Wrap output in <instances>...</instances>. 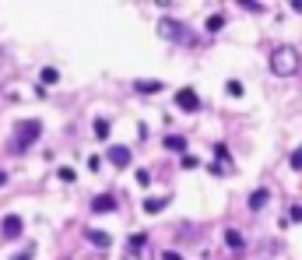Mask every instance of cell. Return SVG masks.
I'll return each mask as SVG.
<instances>
[{
    "mask_svg": "<svg viewBox=\"0 0 302 260\" xmlns=\"http://www.w3.org/2000/svg\"><path fill=\"white\" fill-rule=\"evenodd\" d=\"M56 176H60L63 183H74V179H78V172H74L70 165H60V169H56Z\"/></svg>",
    "mask_w": 302,
    "mask_h": 260,
    "instance_id": "cell-18",
    "label": "cell"
},
{
    "mask_svg": "<svg viewBox=\"0 0 302 260\" xmlns=\"http://www.w3.org/2000/svg\"><path fill=\"white\" fill-rule=\"evenodd\" d=\"M39 134H43V123H39V120H21V123H14L11 152H25V148H32L35 141H39Z\"/></svg>",
    "mask_w": 302,
    "mask_h": 260,
    "instance_id": "cell-2",
    "label": "cell"
},
{
    "mask_svg": "<svg viewBox=\"0 0 302 260\" xmlns=\"http://www.w3.org/2000/svg\"><path fill=\"white\" fill-rule=\"evenodd\" d=\"M4 183H7V172H4V169H0V187H4Z\"/></svg>",
    "mask_w": 302,
    "mask_h": 260,
    "instance_id": "cell-28",
    "label": "cell"
},
{
    "mask_svg": "<svg viewBox=\"0 0 302 260\" xmlns=\"http://www.w3.org/2000/svg\"><path fill=\"white\" fill-rule=\"evenodd\" d=\"M179 165H183V169H197V165H201V162H197V158H194V155H183V162H179Z\"/></svg>",
    "mask_w": 302,
    "mask_h": 260,
    "instance_id": "cell-21",
    "label": "cell"
},
{
    "mask_svg": "<svg viewBox=\"0 0 302 260\" xmlns=\"http://www.w3.org/2000/svg\"><path fill=\"white\" fill-rule=\"evenodd\" d=\"M116 204H120V201L112 197V194H99V197L92 201V211H95V214H105V211H116Z\"/></svg>",
    "mask_w": 302,
    "mask_h": 260,
    "instance_id": "cell-7",
    "label": "cell"
},
{
    "mask_svg": "<svg viewBox=\"0 0 302 260\" xmlns=\"http://www.w3.org/2000/svg\"><path fill=\"white\" fill-rule=\"evenodd\" d=\"M39 78H43V85H56V81H60V70H56V67H43Z\"/></svg>",
    "mask_w": 302,
    "mask_h": 260,
    "instance_id": "cell-15",
    "label": "cell"
},
{
    "mask_svg": "<svg viewBox=\"0 0 302 260\" xmlns=\"http://www.w3.org/2000/svg\"><path fill=\"white\" fill-rule=\"evenodd\" d=\"M204 28H207V32H211V35H214V32H221V28H225V14H211V18H207V25H204Z\"/></svg>",
    "mask_w": 302,
    "mask_h": 260,
    "instance_id": "cell-16",
    "label": "cell"
},
{
    "mask_svg": "<svg viewBox=\"0 0 302 260\" xmlns=\"http://www.w3.org/2000/svg\"><path fill=\"white\" fill-rule=\"evenodd\" d=\"M158 35H162V39H169V43H194V35L186 32L176 18H162V21H158Z\"/></svg>",
    "mask_w": 302,
    "mask_h": 260,
    "instance_id": "cell-3",
    "label": "cell"
},
{
    "mask_svg": "<svg viewBox=\"0 0 302 260\" xmlns=\"http://www.w3.org/2000/svg\"><path fill=\"white\" fill-rule=\"evenodd\" d=\"M225 243H229V250H243V246H246L239 229H229V232H225Z\"/></svg>",
    "mask_w": 302,
    "mask_h": 260,
    "instance_id": "cell-12",
    "label": "cell"
},
{
    "mask_svg": "<svg viewBox=\"0 0 302 260\" xmlns=\"http://www.w3.org/2000/svg\"><path fill=\"white\" fill-rule=\"evenodd\" d=\"M144 243H148V236H144V232H134V236L127 239V250H130V253H141Z\"/></svg>",
    "mask_w": 302,
    "mask_h": 260,
    "instance_id": "cell-13",
    "label": "cell"
},
{
    "mask_svg": "<svg viewBox=\"0 0 302 260\" xmlns=\"http://www.w3.org/2000/svg\"><path fill=\"white\" fill-rule=\"evenodd\" d=\"M88 169H92V172H99V169H102V158H99V155H92V158H88Z\"/></svg>",
    "mask_w": 302,
    "mask_h": 260,
    "instance_id": "cell-24",
    "label": "cell"
},
{
    "mask_svg": "<svg viewBox=\"0 0 302 260\" xmlns=\"http://www.w3.org/2000/svg\"><path fill=\"white\" fill-rule=\"evenodd\" d=\"M21 232H25L21 214H4V221H0V236H4V239H18Z\"/></svg>",
    "mask_w": 302,
    "mask_h": 260,
    "instance_id": "cell-5",
    "label": "cell"
},
{
    "mask_svg": "<svg viewBox=\"0 0 302 260\" xmlns=\"http://www.w3.org/2000/svg\"><path fill=\"white\" fill-rule=\"evenodd\" d=\"M162 260H183V257H179L176 250H162Z\"/></svg>",
    "mask_w": 302,
    "mask_h": 260,
    "instance_id": "cell-26",
    "label": "cell"
},
{
    "mask_svg": "<svg viewBox=\"0 0 302 260\" xmlns=\"http://www.w3.org/2000/svg\"><path fill=\"white\" fill-rule=\"evenodd\" d=\"M32 253H35V246H28V250H25V253H14V257H11V260H32Z\"/></svg>",
    "mask_w": 302,
    "mask_h": 260,
    "instance_id": "cell-25",
    "label": "cell"
},
{
    "mask_svg": "<svg viewBox=\"0 0 302 260\" xmlns=\"http://www.w3.org/2000/svg\"><path fill=\"white\" fill-rule=\"evenodd\" d=\"M292 11H299V14H302V0H292Z\"/></svg>",
    "mask_w": 302,
    "mask_h": 260,
    "instance_id": "cell-27",
    "label": "cell"
},
{
    "mask_svg": "<svg viewBox=\"0 0 302 260\" xmlns=\"http://www.w3.org/2000/svg\"><path fill=\"white\" fill-rule=\"evenodd\" d=\"M105 158H109L112 165H116V169H127V165H130V148H123V144H112Z\"/></svg>",
    "mask_w": 302,
    "mask_h": 260,
    "instance_id": "cell-6",
    "label": "cell"
},
{
    "mask_svg": "<svg viewBox=\"0 0 302 260\" xmlns=\"http://www.w3.org/2000/svg\"><path fill=\"white\" fill-rule=\"evenodd\" d=\"M176 105L183 109V113H197V109H201V95L194 88H179L176 92Z\"/></svg>",
    "mask_w": 302,
    "mask_h": 260,
    "instance_id": "cell-4",
    "label": "cell"
},
{
    "mask_svg": "<svg viewBox=\"0 0 302 260\" xmlns=\"http://www.w3.org/2000/svg\"><path fill=\"white\" fill-rule=\"evenodd\" d=\"M151 183V176H148V169H137V187H148Z\"/></svg>",
    "mask_w": 302,
    "mask_h": 260,
    "instance_id": "cell-22",
    "label": "cell"
},
{
    "mask_svg": "<svg viewBox=\"0 0 302 260\" xmlns=\"http://www.w3.org/2000/svg\"><path fill=\"white\" fill-rule=\"evenodd\" d=\"M225 92H229V95H236V99H239V95H243V85H239V81H229V85H225Z\"/></svg>",
    "mask_w": 302,
    "mask_h": 260,
    "instance_id": "cell-20",
    "label": "cell"
},
{
    "mask_svg": "<svg viewBox=\"0 0 302 260\" xmlns=\"http://www.w3.org/2000/svg\"><path fill=\"white\" fill-rule=\"evenodd\" d=\"M134 88H137L141 95H155V92H162V81H137Z\"/></svg>",
    "mask_w": 302,
    "mask_h": 260,
    "instance_id": "cell-14",
    "label": "cell"
},
{
    "mask_svg": "<svg viewBox=\"0 0 302 260\" xmlns=\"http://www.w3.org/2000/svg\"><path fill=\"white\" fill-rule=\"evenodd\" d=\"M288 221H302V204H295V208L288 211Z\"/></svg>",
    "mask_w": 302,
    "mask_h": 260,
    "instance_id": "cell-23",
    "label": "cell"
},
{
    "mask_svg": "<svg viewBox=\"0 0 302 260\" xmlns=\"http://www.w3.org/2000/svg\"><path fill=\"white\" fill-rule=\"evenodd\" d=\"M267 201H271V190H263V187H260V190H253V194H250V211H260Z\"/></svg>",
    "mask_w": 302,
    "mask_h": 260,
    "instance_id": "cell-10",
    "label": "cell"
},
{
    "mask_svg": "<svg viewBox=\"0 0 302 260\" xmlns=\"http://www.w3.org/2000/svg\"><path fill=\"white\" fill-rule=\"evenodd\" d=\"M85 239H88L92 246H99V250H105V246L112 243V236H109V232H102V229H85Z\"/></svg>",
    "mask_w": 302,
    "mask_h": 260,
    "instance_id": "cell-8",
    "label": "cell"
},
{
    "mask_svg": "<svg viewBox=\"0 0 302 260\" xmlns=\"http://www.w3.org/2000/svg\"><path fill=\"white\" fill-rule=\"evenodd\" d=\"M95 137H99V141H105V137H109V120H105V116H99V120H95Z\"/></svg>",
    "mask_w": 302,
    "mask_h": 260,
    "instance_id": "cell-17",
    "label": "cell"
},
{
    "mask_svg": "<svg viewBox=\"0 0 302 260\" xmlns=\"http://www.w3.org/2000/svg\"><path fill=\"white\" fill-rule=\"evenodd\" d=\"M165 208H169V197H148V201H144V211H148V214H158V211H165Z\"/></svg>",
    "mask_w": 302,
    "mask_h": 260,
    "instance_id": "cell-11",
    "label": "cell"
},
{
    "mask_svg": "<svg viewBox=\"0 0 302 260\" xmlns=\"http://www.w3.org/2000/svg\"><path fill=\"white\" fill-rule=\"evenodd\" d=\"M165 152H186V137L183 134H165Z\"/></svg>",
    "mask_w": 302,
    "mask_h": 260,
    "instance_id": "cell-9",
    "label": "cell"
},
{
    "mask_svg": "<svg viewBox=\"0 0 302 260\" xmlns=\"http://www.w3.org/2000/svg\"><path fill=\"white\" fill-rule=\"evenodd\" d=\"M288 165H292L295 172H302V148H295V152H292V158H288Z\"/></svg>",
    "mask_w": 302,
    "mask_h": 260,
    "instance_id": "cell-19",
    "label": "cell"
},
{
    "mask_svg": "<svg viewBox=\"0 0 302 260\" xmlns=\"http://www.w3.org/2000/svg\"><path fill=\"white\" fill-rule=\"evenodd\" d=\"M299 50L295 46H274V53H271V70L278 74V78H292V74L299 70Z\"/></svg>",
    "mask_w": 302,
    "mask_h": 260,
    "instance_id": "cell-1",
    "label": "cell"
}]
</instances>
